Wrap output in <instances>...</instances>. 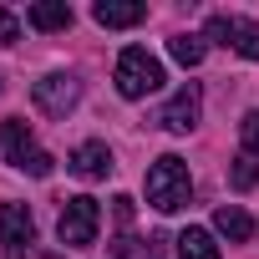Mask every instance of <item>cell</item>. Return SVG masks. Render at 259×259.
I'll return each mask as SVG.
<instances>
[{
	"instance_id": "obj_12",
	"label": "cell",
	"mask_w": 259,
	"mask_h": 259,
	"mask_svg": "<svg viewBox=\"0 0 259 259\" xmlns=\"http://www.w3.org/2000/svg\"><path fill=\"white\" fill-rule=\"evenodd\" d=\"M36 31H66L71 26V6L66 0H41V6H31V16H26Z\"/></svg>"
},
{
	"instance_id": "obj_4",
	"label": "cell",
	"mask_w": 259,
	"mask_h": 259,
	"mask_svg": "<svg viewBox=\"0 0 259 259\" xmlns=\"http://www.w3.org/2000/svg\"><path fill=\"white\" fill-rule=\"evenodd\" d=\"M208 41L239 51L244 61H259V26L244 16H208Z\"/></svg>"
},
{
	"instance_id": "obj_8",
	"label": "cell",
	"mask_w": 259,
	"mask_h": 259,
	"mask_svg": "<svg viewBox=\"0 0 259 259\" xmlns=\"http://www.w3.org/2000/svg\"><path fill=\"white\" fill-rule=\"evenodd\" d=\"M92 21L107 26V31H127V26H143L148 21V6H138V0H97Z\"/></svg>"
},
{
	"instance_id": "obj_3",
	"label": "cell",
	"mask_w": 259,
	"mask_h": 259,
	"mask_svg": "<svg viewBox=\"0 0 259 259\" xmlns=\"http://www.w3.org/2000/svg\"><path fill=\"white\" fill-rule=\"evenodd\" d=\"M97 229H102V208H97V198L76 193V198H66V203H61V219H56L61 244L87 249V244H97Z\"/></svg>"
},
{
	"instance_id": "obj_14",
	"label": "cell",
	"mask_w": 259,
	"mask_h": 259,
	"mask_svg": "<svg viewBox=\"0 0 259 259\" xmlns=\"http://www.w3.org/2000/svg\"><path fill=\"white\" fill-rule=\"evenodd\" d=\"M168 51H173V61H178V66H198V61H203V51H208V41H203V36L178 31V36L168 41Z\"/></svg>"
},
{
	"instance_id": "obj_1",
	"label": "cell",
	"mask_w": 259,
	"mask_h": 259,
	"mask_svg": "<svg viewBox=\"0 0 259 259\" xmlns=\"http://www.w3.org/2000/svg\"><path fill=\"white\" fill-rule=\"evenodd\" d=\"M188 198H193L188 163H183L178 153H163V158L148 168V203H153L158 213H178V208H188Z\"/></svg>"
},
{
	"instance_id": "obj_11",
	"label": "cell",
	"mask_w": 259,
	"mask_h": 259,
	"mask_svg": "<svg viewBox=\"0 0 259 259\" xmlns=\"http://www.w3.org/2000/svg\"><path fill=\"white\" fill-rule=\"evenodd\" d=\"M213 229H219V234H229L234 244H249V239H254V219H249L244 208H234V203L213 208Z\"/></svg>"
},
{
	"instance_id": "obj_5",
	"label": "cell",
	"mask_w": 259,
	"mask_h": 259,
	"mask_svg": "<svg viewBox=\"0 0 259 259\" xmlns=\"http://www.w3.org/2000/svg\"><path fill=\"white\" fill-rule=\"evenodd\" d=\"M36 239V219L26 203H0V244H6V259H26Z\"/></svg>"
},
{
	"instance_id": "obj_2",
	"label": "cell",
	"mask_w": 259,
	"mask_h": 259,
	"mask_svg": "<svg viewBox=\"0 0 259 259\" xmlns=\"http://www.w3.org/2000/svg\"><path fill=\"white\" fill-rule=\"evenodd\" d=\"M112 76H117V92L133 97V102H138V97H153V92L168 81V76H163V61L148 56L143 46H127V51L117 56V71H112Z\"/></svg>"
},
{
	"instance_id": "obj_10",
	"label": "cell",
	"mask_w": 259,
	"mask_h": 259,
	"mask_svg": "<svg viewBox=\"0 0 259 259\" xmlns=\"http://www.w3.org/2000/svg\"><path fill=\"white\" fill-rule=\"evenodd\" d=\"M0 143H6V158H11L16 168H26V158L36 153L31 127H26V122H16V117H6V127H0Z\"/></svg>"
},
{
	"instance_id": "obj_16",
	"label": "cell",
	"mask_w": 259,
	"mask_h": 259,
	"mask_svg": "<svg viewBox=\"0 0 259 259\" xmlns=\"http://www.w3.org/2000/svg\"><path fill=\"white\" fill-rule=\"evenodd\" d=\"M239 138H244V153H259V112H249L239 122Z\"/></svg>"
},
{
	"instance_id": "obj_18",
	"label": "cell",
	"mask_w": 259,
	"mask_h": 259,
	"mask_svg": "<svg viewBox=\"0 0 259 259\" xmlns=\"http://www.w3.org/2000/svg\"><path fill=\"white\" fill-rule=\"evenodd\" d=\"M26 173H36V178H46V173H51V153H41V148H36V153L26 158Z\"/></svg>"
},
{
	"instance_id": "obj_19",
	"label": "cell",
	"mask_w": 259,
	"mask_h": 259,
	"mask_svg": "<svg viewBox=\"0 0 259 259\" xmlns=\"http://www.w3.org/2000/svg\"><path fill=\"white\" fill-rule=\"evenodd\" d=\"M107 249H112L117 259H127V254H133V249H138V239H133V234H117V239H112Z\"/></svg>"
},
{
	"instance_id": "obj_13",
	"label": "cell",
	"mask_w": 259,
	"mask_h": 259,
	"mask_svg": "<svg viewBox=\"0 0 259 259\" xmlns=\"http://www.w3.org/2000/svg\"><path fill=\"white\" fill-rule=\"evenodd\" d=\"M178 259H219V244L208 229H183L178 234Z\"/></svg>"
},
{
	"instance_id": "obj_17",
	"label": "cell",
	"mask_w": 259,
	"mask_h": 259,
	"mask_svg": "<svg viewBox=\"0 0 259 259\" xmlns=\"http://www.w3.org/2000/svg\"><path fill=\"white\" fill-rule=\"evenodd\" d=\"M16 41H21V21L0 6V46H16Z\"/></svg>"
},
{
	"instance_id": "obj_6",
	"label": "cell",
	"mask_w": 259,
	"mask_h": 259,
	"mask_svg": "<svg viewBox=\"0 0 259 259\" xmlns=\"http://www.w3.org/2000/svg\"><path fill=\"white\" fill-rule=\"evenodd\" d=\"M198 112H203V92H198V81H188V87H178L168 97V107L158 112V122L168 127V133H193Z\"/></svg>"
},
{
	"instance_id": "obj_9",
	"label": "cell",
	"mask_w": 259,
	"mask_h": 259,
	"mask_svg": "<svg viewBox=\"0 0 259 259\" xmlns=\"http://www.w3.org/2000/svg\"><path fill=\"white\" fill-rule=\"evenodd\" d=\"M66 168H71L76 178H87V183H92V178H107V173H112V153H107V143H81V148L71 153V163H66Z\"/></svg>"
},
{
	"instance_id": "obj_15",
	"label": "cell",
	"mask_w": 259,
	"mask_h": 259,
	"mask_svg": "<svg viewBox=\"0 0 259 259\" xmlns=\"http://www.w3.org/2000/svg\"><path fill=\"white\" fill-rule=\"evenodd\" d=\"M229 183L244 193V188H254L259 183V153H239L234 163H229Z\"/></svg>"
},
{
	"instance_id": "obj_7",
	"label": "cell",
	"mask_w": 259,
	"mask_h": 259,
	"mask_svg": "<svg viewBox=\"0 0 259 259\" xmlns=\"http://www.w3.org/2000/svg\"><path fill=\"white\" fill-rule=\"evenodd\" d=\"M31 97H36V107H41L46 117H66V112L76 107L81 87H76L71 76H41V81L31 87Z\"/></svg>"
}]
</instances>
